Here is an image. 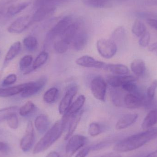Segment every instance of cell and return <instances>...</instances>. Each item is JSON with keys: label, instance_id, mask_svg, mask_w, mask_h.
Wrapping results in <instances>:
<instances>
[{"label": "cell", "instance_id": "obj_1", "mask_svg": "<svg viewBox=\"0 0 157 157\" xmlns=\"http://www.w3.org/2000/svg\"><path fill=\"white\" fill-rule=\"evenodd\" d=\"M157 138V127L149 128L145 132L123 139L114 146L113 149L117 153L130 152L140 148Z\"/></svg>", "mask_w": 157, "mask_h": 157}, {"label": "cell", "instance_id": "obj_2", "mask_svg": "<svg viewBox=\"0 0 157 157\" xmlns=\"http://www.w3.org/2000/svg\"><path fill=\"white\" fill-rule=\"evenodd\" d=\"M69 121L63 117L61 120L56 122L37 143L33 150V154H39L49 148L61 136Z\"/></svg>", "mask_w": 157, "mask_h": 157}, {"label": "cell", "instance_id": "obj_3", "mask_svg": "<svg viewBox=\"0 0 157 157\" xmlns=\"http://www.w3.org/2000/svg\"><path fill=\"white\" fill-rule=\"evenodd\" d=\"M97 48L100 55L105 59L113 58L117 52V45L111 39H101L97 43Z\"/></svg>", "mask_w": 157, "mask_h": 157}, {"label": "cell", "instance_id": "obj_4", "mask_svg": "<svg viewBox=\"0 0 157 157\" xmlns=\"http://www.w3.org/2000/svg\"><path fill=\"white\" fill-rule=\"evenodd\" d=\"M73 22V18L71 16H67L61 19L51 29L47 36V41H51L60 37L66 29Z\"/></svg>", "mask_w": 157, "mask_h": 157}, {"label": "cell", "instance_id": "obj_5", "mask_svg": "<svg viewBox=\"0 0 157 157\" xmlns=\"http://www.w3.org/2000/svg\"><path fill=\"white\" fill-rule=\"evenodd\" d=\"M107 88V83L101 76H96L91 80L90 83L91 93L97 99L100 101H105Z\"/></svg>", "mask_w": 157, "mask_h": 157}, {"label": "cell", "instance_id": "obj_6", "mask_svg": "<svg viewBox=\"0 0 157 157\" xmlns=\"http://www.w3.org/2000/svg\"><path fill=\"white\" fill-rule=\"evenodd\" d=\"M66 147L67 157H71L78 150L83 147L86 143L87 138L84 136L76 135L69 138Z\"/></svg>", "mask_w": 157, "mask_h": 157}, {"label": "cell", "instance_id": "obj_7", "mask_svg": "<svg viewBox=\"0 0 157 157\" xmlns=\"http://www.w3.org/2000/svg\"><path fill=\"white\" fill-rule=\"evenodd\" d=\"M47 82V78L42 77L36 81L26 83L25 87L21 92V97L28 98L37 94L44 87Z\"/></svg>", "mask_w": 157, "mask_h": 157}, {"label": "cell", "instance_id": "obj_8", "mask_svg": "<svg viewBox=\"0 0 157 157\" xmlns=\"http://www.w3.org/2000/svg\"><path fill=\"white\" fill-rule=\"evenodd\" d=\"M35 142V133L33 123L31 121L28 123L25 134L21 139L20 146L24 152H27L31 149Z\"/></svg>", "mask_w": 157, "mask_h": 157}, {"label": "cell", "instance_id": "obj_9", "mask_svg": "<svg viewBox=\"0 0 157 157\" xmlns=\"http://www.w3.org/2000/svg\"><path fill=\"white\" fill-rule=\"evenodd\" d=\"M78 87L73 86L68 89L63 96L59 105V110L60 114L63 115L71 105L72 101L75 96L78 92Z\"/></svg>", "mask_w": 157, "mask_h": 157}, {"label": "cell", "instance_id": "obj_10", "mask_svg": "<svg viewBox=\"0 0 157 157\" xmlns=\"http://www.w3.org/2000/svg\"><path fill=\"white\" fill-rule=\"evenodd\" d=\"M31 18L29 16L21 17L15 20L8 28V31L13 34H18L25 31L31 23Z\"/></svg>", "mask_w": 157, "mask_h": 157}, {"label": "cell", "instance_id": "obj_11", "mask_svg": "<svg viewBox=\"0 0 157 157\" xmlns=\"http://www.w3.org/2000/svg\"><path fill=\"white\" fill-rule=\"evenodd\" d=\"M76 64L85 68H96L105 69L107 63L96 60L93 57L88 55H84L78 58L75 61Z\"/></svg>", "mask_w": 157, "mask_h": 157}, {"label": "cell", "instance_id": "obj_12", "mask_svg": "<svg viewBox=\"0 0 157 157\" xmlns=\"http://www.w3.org/2000/svg\"><path fill=\"white\" fill-rule=\"evenodd\" d=\"M88 38V36L86 31L81 26L71 44L73 48L75 51L83 50L86 45Z\"/></svg>", "mask_w": 157, "mask_h": 157}, {"label": "cell", "instance_id": "obj_13", "mask_svg": "<svg viewBox=\"0 0 157 157\" xmlns=\"http://www.w3.org/2000/svg\"><path fill=\"white\" fill-rule=\"evenodd\" d=\"M137 78L132 75H110L108 77L107 81L113 88H118L122 86L124 84L127 82H136Z\"/></svg>", "mask_w": 157, "mask_h": 157}, {"label": "cell", "instance_id": "obj_14", "mask_svg": "<svg viewBox=\"0 0 157 157\" xmlns=\"http://www.w3.org/2000/svg\"><path fill=\"white\" fill-rule=\"evenodd\" d=\"M54 6H41L39 7L31 18L32 22H40L52 15L55 12Z\"/></svg>", "mask_w": 157, "mask_h": 157}, {"label": "cell", "instance_id": "obj_15", "mask_svg": "<svg viewBox=\"0 0 157 157\" xmlns=\"http://www.w3.org/2000/svg\"><path fill=\"white\" fill-rule=\"evenodd\" d=\"M86 101V97L84 95H80L76 99V100L71 105L66 112L63 114V117L68 120L70 119L73 115L78 113L81 110V108L84 105Z\"/></svg>", "mask_w": 157, "mask_h": 157}, {"label": "cell", "instance_id": "obj_16", "mask_svg": "<svg viewBox=\"0 0 157 157\" xmlns=\"http://www.w3.org/2000/svg\"><path fill=\"white\" fill-rule=\"evenodd\" d=\"M138 117V114L136 113L126 114L118 121L115 128L117 130L125 129L134 124L137 121Z\"/></svg>", "mask_w": 157, "mask_h": 157}, {"label": "cell", "instance_id": "obj_17", "mask_svg": "<svg viewBox=\"0 0 157 157\" xmlns=\"http://www.w3.org/2000/svg\"><path fill=\"white\" fill-rule=\"evenodd\" d=\"M124 103L129 109H136L140 108L143 105L142 98L134 94H126L124 98Z\"/></svg>", "mask_w": 157, "mask_h": 157}, {"label": "cell", "instance_id": "obj_18", "mask_svg": "<svg viewBox=\"0 0 157 157\" xmlns=\"http://www.w3.org/2000/svg\"><path fill=\"white\" fill-rule=\"evenodd\" d=\"M50 121L48 117L44 114L39 115L35 121V125L38 132L40 134L46 133L48 129Z\"/></svg>", "mask_w": 157, "mask_h": 157}, {"label": "cell", "instance_id": "obj_19", "mask_svg": "<svg viewBox=\"0 0 157 157\" xmlns=\"http://www.w3.org/2000/svg\"><path fill=\"white\" fill-rule=\"evenodd\" d=\"M26 85V83L6 88L0 89V97L6 98L11 97L21 93L25 87Z\"/></svg>", "mask_w": 157, "mask_h": 157}, {"label": "cell", "instance_id": "obj_20", "mask_svg": "<svg viewBox=\"0 0 157 157\" xmlns=\"http://www.w3.org/2000/svg\"><path fill=\"white\" fill-rule=\"evenodd\" d=\"M83 113V111L80 110L78 113L73 115L70 119L69 122V129H68V133L65 136V140H68L71 136H72L73 134L78 126V123L82 117Z\"/></svg>", "mask_w": 157, "mask_h": 157}, {"label": "cell", "instance_id": "obj_21", "mask_svg": "<svg viewBox=\"0 0 157 157\" xmlns=\"http://www.w3.org/2000/svg\"><path fill=\"white\" fill-rule=\"evenodd\" d=\"M157 123V109L152 110L145 117L142 124V127L144 130H147Z\"/></svg>", "mask_w": 157, "mask_h": 157}, {"label": "cell", "instance_id": "obj_22", "mask_svg": "<svg viewBox=\"0 0 157 157\" xmlns=\"http://www.w3.org/2000/svg\"><path fill=\"white\" fill-rule=\"evenodd\" d=\"M105 70L116 75H127L129 71L127 66L122 64H107Z\"/></svg>", "mask_w": 157, "mask_h": 157}, {"label": "cell", "instance_id": "obj_23", "mask_svg": "<svg viewBox=\"0 0 157 157\" xmlns=\"http://www.w3.org/2000/svg\"><path fill=\"white\" fill-rule=\"evenodd\" d=\"M132 71L137 76H142L144 74L146 70L145 63L142 59L134 60L131 64Z\"/></svg>", "mask_w": 157, "mask_h": 157}, {"label": "cell", "instance_id": "obj_24", "mask_svg": "<svg viewBox=\"0 0 157 157\" xmlns=\"http://www.w3.org/2000/svg\"><path fill=\"white\" fill-rule=\"evenodd\" d=\"M83 2L87 6L93 8H108L111 6L110 0H83Z\"/></svg>", "mask_w": 157, "mask_h": 157}, {"label": "cell", "instance_id": "obj_25", "mask_svg": "<svg viewBox=\"0 0 157 157\" xmlns=\"http://www.w3.org/2000/svg\"><path fill=\"white\" fill-rule=\"evenodd\" d=\"M126 36V31L123 26L118 27L113 32L110 39L114 41L116 45L122 42Z\"/></svg>", "mask_w": 157, "mask_h": 157}, {"label": "cell", "instance_id": "obj_26", "mask_svg": "<svg viewBox=\"0 0 157 157\" xmlns=\"http://www.w3.org/2000/svg\"><path fill=\"white\" fill-rule=\"evenodd\" d=\"M59 90L57 88L52 87L45 92L43 100L47 103L51 104L55 102L59 95Z\"/></svg>", "mask_w": 157, "mask_h": 157}, {"label": "cell", "instance_id": "obj_27", "mask_svg": "<svg viewBox=\"0 0 157 157\" xmlns=\"http://www.w3.org/2000/svg\"><path fill=\"white\" fill-rule=\"evenodd\" d=\"M21 48V43L19 41L13 43L7 52L5 59V61L8 62L12 60L20 51Z\"/></svg>", "mask_w": 157, "mask_h": 157}, {"label": "cell", "instance_id": "obj_28", "mask_svg": "<svg viewBox=\"0 0 157 157\" xmlns=\"http://www.w3.org/2000/svg\"><path fill=\"white\" fill-rule=\"evenodd\" d=\"M29 2H24L10 6L7 9V13L10 16H14L22 12L30 4Z\"/></svg>", "mask_w": 157, "mask_h": 157}, {"label": "cell", "instance_id": "obj_29", "mask_svg": "<svg viewBox=\"0 0 157 157\" xmlns=\"http://www.w3.org/2000/svg\"><path fill=\"white\" fill-rule=\"evenodd\" d=\"M147 30L145 25L142 21L139 19H136L135 21L132 29V32L135 36L140 38Z\"/></svg>", "mask_w": 157, "mask_h": 157}, {"label": "cell", "instance_id": "obj_30", "mask_svg": "<svg viewBox=\"0 0 157 157\" xmlns=\"http://www.w3.org/2000/svg\"><path fill=\"white\" fill-rule=\"evenodd\" d=\"M48 53L46 52H42L40 53L34 61L32 65V69L34 71L37 70L44 65L48 60Z\"/></svg>", "mask_w": 157, "mask_h": 157}, {"label": "cell", "instance_id": "obj_31", "mask_svg": "<svg viewBox=\"0 0 157 157\" xmlns=\"http://www.w3.org/2000/svg\"><path fill=\"white\" fill-rule=\"evenodd\" d=\"M23 44L26 48L30 52L36 50L38 45L36 38L33 36H28L25 38L23 40Z\"/></svg>", "mask_w": 157, "mask_h": 157}, {"label": "cell", "instance_id": "obj_32", "mask_svg": "<svg viewBox=\"0 0 157 157\" xmlns=\"http://www.w3.org/2000/svg\"><path fill=\"white\" fill-rule=\"evenodd\" d=\"M70 0H35V5L37 7L54 6L59 4L68 2Z\"/></svg>", "mask_w": 157, "mask_h": 157}, {"label": "cell", "instance_id": "obj_33", "mask_svg": "<svg viewBox=\"0 0 157 157\" xmlns=\"http://www.w3.org/2000/svg\"><path fill=\"white\" fill-rule=\"evenodd\" d=\"M17 109V106H11L0 109V123L6 120L11 114L16 113Z\"/></svg>", "mask_w": 157, "mask_h": 157}, {"label": "cell", "instance_id": "obj_34", "mask_svg": "<svg viewBox=\"0 0 157 157\" xmlns=\"http://www.w3.org/2000/svg\"><path fill=\"white\" fill-rule=\"evenodd\" d=\"M35 109V105L33 102L28 101L19 109V113L22 116H26L33 112Z\"/></svg>", "mask_w": 157, "mask_h": 157}, {"label": "cell", "instance_id": "obj_35", "mask_svg": "<svg viewBox=\"0 0 157 157\" xmlns=\"http://www.w3.org/2000/svg\"><path fill=\"white\" fill-rule=\"evenodd\" d=\"M122 87L125 91L129 93L134 94L141 98L140 93H139L138 91V87L135 82H127L124 84L122 86Z\"/></svg>", "mask_w": 157, "mask_h": 157}, {"label": "cell", "instance_id": "obj_36", "mask_svg": "<svg viewBox=\"0 0 157 157\" xmlns=\"http://www.w3.org/2000/svg\"><path fill=\"white\" fill-rule=\"evenodd\" d=\"M53 47L56 52L63 54L68 51L70 45L63 41L62 40L59 39L54 42Z\"/></svg>", "mask_w": 157, "mask_h": 157}, {"label": "cell", "instance_id": "obj_37", "mask_svg": "<svg viewBox=\"0 0 157 157\" xmlns=\"http://www.w3.org/2000/svg\"><path fill=\"white\" fill-rule=\"evenodd\" d=\"M101 132V128L98 123L93 122L90 124L88 128V133L91 136H96Z\"/></svg>", "mask_w": 157, "mask_h": 157}, {"label": "cell", "instance_id": "obj_38", "mask_svg": "<svg viewBox=\"0 0 157 157\" xmlns=\"http://www.w3.org/2000/svg\"><path fill=\"white\" fill-rule=\"evenodd\" d=\"M33 57L31 55H26L21 59L19 62V67L21 71L28 68L32 64Z\"/></svg>", "mask_w": 157, "mask_h": 157}, {"label": "cell", "instance_id": "obj_39", "mask_svg": "<svg viewBox=\"0 0 157 157\" xmlns=\"http://www.w3.org/2000/svg\"><path fill=\"white\" fill-rule=\"evenodd\" d=\"M112 99L113 102L118 107H121L124 103V98H122V96L119 91L114 90L111 93Z\"/></svg>", "mask_w": 157, "mask_h": 157}, {"label": "cell", "instance_id": "obj_40", "mask_svg": "<svg viewBox=\"0 0 157 157\" xmlns=\"http://www.w3.org/2000/svg\"><path fill=\"white\" fill-rule=\"evenodd\" d=\"M8 126L12 129H17L18 126V120L16 113L11 114L6 119Z\"/></svg>", "mask_w": 157, "mask_h": 157}, {"label": "cell", "instance_id": "obj_41", "mask_svg": "<svg viewBox=\"0 0 157 157\" xmlns=\"http://www.w3.org/2000/svg\"><path fill=\"white\" fill-rule=\"evenodd\" d=\"M151 39L150 33L147 30L140 37L139 44L143 48H146L149 45Z\"/></svg>", "mask_w": 157, "mask_h": 157}, {"label": "cell", "instance_id": "obj_42", "mask_svg": "<svg viewBox=\"0 0 157 157\" xmlns=\"http://www.w3.org/2000/svg\"><path fill=\"white\" fill-rule=\"evenodd\" d=\"M157 88V80L155 79L152 84L148 87L147 90V98L150 100H153L155 94L156 90Z\"/></svg>", "mask_w": 157, "mask_h": 157}, {"label": "cell", "instance_id": "obj_43", "mask_svg": "<svg viewBox=\"0 0 157 157\" xmlns=\"http://www.w3.org/2000/svg\"><path fill=\"white\" fill-rule=\"evenodd\" d=\"M16 80L17 76L15 75H9L4 79L2 83V85L3 86H10V85L14 84Z\"/></svg>", "mask_w": 157, "mask_h": 157}, {"label": "cell", "instance_id": "obj_44", "mask_svg": "<svg viewBox=\"0 0 157 157\" xmlns=\"http://www.w3.org/2000/svg\"><path fill=\"white\" fill-rule=\"evenodd\" d=\"M13 0H1L0 1V17L4 12L6 5Z\"/></svg>", "mask_w": 157, "mask_h": 157}, {"label": "cell", "instance_id": "obj_45", "mask_svg": "<svg viewBox=\"0 0 157 157\" xmlns=\"http://www.w3.org/2000/svg\"><path fill=\"white\" fill-rule=\"evenodd\" d=\"M90 148L89 147H85L80 150L75 157H86L90 151Z\"/></svg>", "mask_w": 157, "mask_h": 157}, {"label": "cell", "instance_id": "obj_46", "mask_svg": "<svg viewBox=\"0 0 157 157\" xmlns=\"http://www.w3.org/2000/svg\"><path fill=\"white\" fill-rule=\"evenodd\" d=\"M147 23L151 27L157 30V19L156 18H149L146 19Z\"/></svg>", "mask_w": 157, "mask_h": 157}, {"label": "cell", "instance_id": "obj_47", "mask_svg": "<svg viewBox=\"0 0 157 157\" xmlns=\"http://www.w3.org/2000/svg\"><path fill=\"white\" fill-rule=\"evenodd\" d=\"M8 146L6 143L0 142V152H4L7 151Z\"/></svg>", "mask_w": 157, "mask_h": 157}, {"label": "cell", "instance_id": "obj_48", "mask_svg": "<svg viewBox=\"0 0 157 157\" xmlns=\"http://www.w3.org/2000/svg\"><path fill=\"white\" fill-rule=\"evenodd\" d=\"M100 157H122L118 153H112L106 154Z\"/></svg>", "mask_w": 157, "mask_h": 157}, {"label": "cell", "instance_id": "obj_49", "mask_svg": "<svg viewBox=\"0 0 157 157\" xmlns=\"http://www.w3.org/2000/svg\"><path fill=\"white\" fill-rule=\"evenodd\" d=\"M148 50L150 52H155L157 51V42L153 43L149 45L148 47Z\"/></svg>", "mask_w": 157, "mask_h": 157}, {"label": "cell", "instance_id": "obj_50", "mask_svg": "<svg viewBox=\"0 0 157 157\" xmlns=\"http://www.w3.org/2000/svg\"><path fill=\"white\" fill-rule=\"evenodd\" d=\"M147 5L153 6H157V0H147Z\"/></svg>", "mask_w": 157, "mask_h": 157}, {"label": "cell", "instance_id": "obj_51", "mask_svg": "<svg viewBox=\"0 0 157 157\" xmlns=\"http://www.w3.org/2000/svg\"><path fill=\"white\" fill-rule=\"evenodd\" d=\"M46 157H60L59 154L55 151H52L49 153Z\"/></svg>", "mask_w": 157, "mask_h": 157}, {"label": "cell", "instance_id": "obj_52", "mask_svg": "<svg viewBox=\"0 0 157 157\" xmlns=\"http://www.w3.org/2000/svg\"><path fill=\"white\" fill-rule=\"evenodd\" d=\"M146 156L147 157H157V150L149 154Z\"/></svg>", "mask_w": 157, "mask_h": 157}, {"label": "cell", "instance_id": "obj_53", "mask_svg": "<svg viewBox=\"0 0 157 157\" xmlns=\"http://www.w3.org/2000/svg\"></svg>", "mask_w": 157, "mask_h": 157}, {"label": "cell", "instance_id": "obj_54", "mask_svg": "<svg viewBox=\"0 0 157 157\" xmlns=\"http://www.w3.org/2000/svg\"></svg>", "mask_w": 157, "mask_h": 157}]
</instances>
